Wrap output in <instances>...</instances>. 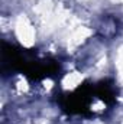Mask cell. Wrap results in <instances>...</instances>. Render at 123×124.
<instances>
[{"label": "cell", "mask_w": 123, "mask_h": 124, "mask_svg": "<svg viewBox=\"0 0 123 124\" xmlns=\"http://www.w3.org/2000/svg\"><path fill=\"white\" fill-rule=\"evenodd\" d=\"M116 87L110 81H100L97 84H84L74 93L67 94L61 101L64 110L71 114H87L96 100H101L106 105H113L116 101Z\"/></svg>", "instance_id": "obj_2"}, {"label": "cell", "mask_w": 123, "mask_h": 124, "mask_svg": "<svg viewBox=\"0 0 123 124\" xmlns=\"http://www.w3.org/2000/svg\"><path fill=\"white\" fill-rule=\"evenodd\" d=\"M7 66L36 81L52 77L60 71L58 62L54 59L39 58L33 52L3 43V69H6Z\"/></svg>", "instance_id": "obj_1"}]
</instances>
